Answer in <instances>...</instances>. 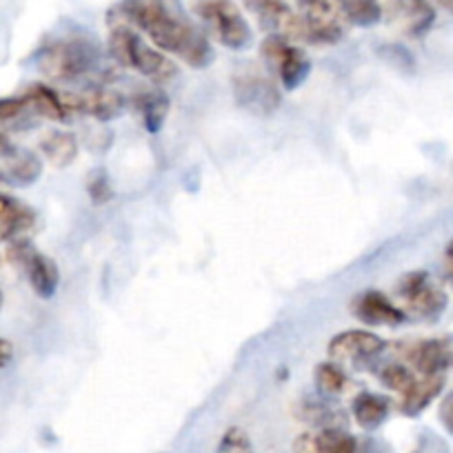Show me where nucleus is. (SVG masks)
<instances>
[{"instance_id":"obj_1","label":"nucleus","mask_w":453,"mask_h":453,"mask_svg":"<svg viewBox=\"0 0 453 453\" xmlns=\"http://www.w3.org/2000/svg\"><path fill=\"white\" fill-rule=\"evenodd\" d=\"M119 16L125 25L141 29L160 51L178 56L189 67L203 69L211 63L207 36L172 14L165 0H123Z\"/></svg>"},{"instance_id":"obj_2","label":"nucleus","mask_w":453,"mask_h":453,"mask_svg":"<svg viewBox=\"0 0 453 453\" xmlns=\"http://www.w3.org/2000/svg\"><path fill=\"white\" fill-rule=\"evenodd\" d=\"M109 51H111L116 63L142 73L154 85H163L176 76V65L163 51L142 41L134 32V27L125 23H119L109 34Z\"/></svg>"},{"instance_id":"obj_3","label":"nucleus","mask_w":453,"mask_h":453,"mask_svg":"<svg viewBox=\"0 0 453 453\" xmlns=\"http://www.w3.org/2000/svg\"><path fill=\"white\" fill-rule=\"evenodd\" d=\"M189 5L220 45L242 50L251 42L250 23L234 0H189Z\"/></svg>"},{"instance_id":"obj_4","label":"nucleus","mask_w":453,"mask_h":453,"mask_svg":"<svg viewBox=\"0 0 453 453\" xmlns=\"http://www.w3.org/2000/svg\"><path fill=\"white\" fill-rule=\"evenodd\" d=\"M96 65V47L82 38H69L45 47L38 67L51 81H76Z\"/></svg>"},{"instance_id":"obj_5","label":"nucleus","mask_w":453,"mask_h":453,"mask_svg":"<svg viewBox=\"0 0 453 453\" xmlns=\"http://www.w3.org/2000/svg\"><path fill=\"white\" fill-rule=\"evenodd\" d=\"M300 41L334 45L345 34V14L335 0H298Z\"/></svg>"},{"instance_id":"obj_6","label":"nucleus","mask_w":453,"mask_h":453,"mask_svg":"<svg viewBox=\"0 0 453 453\" xmlns=\"http://www.w3.org/2000/svg\"><path fill=\"white\" fill-rule=\"evenodd\" d=\"M260 50H263L265 60H267L269 67L278 73L280 85L285 87L287 91L298 89V87L307 81L309 72H311V60L304 54V50L291 45L289 38L272 34V36L265 38Z\"/></svg>"},{"instance_id":"obj_7","label":"nucleus","mask_w":453,"mask_h":453,"mask_svg":"<svg viewBox=\"0 0 453 453\" xmlns=\"http://www.w3.org/2000/svg\"><path fill=\"white\" fill-rule=\"evenodd\" d=\"M7 258L14 265H19L20 269H25V273H27L29 278V285L36 291L38 298H54V294L58 291L60 285V272L58 267H56L54 260L34 250L32 242L27 241L12 242L10 250H7Z\"/></svg>"},{"instance_id":"obj_8","label":"nucleus","mask_w":453,"mask_h":453,"mask_svg":"<svg viewBox=\"0 0 453 453\" xmlns=\"http://www.w3.org/2000/svg\"><path fill=\"white\" fill-rule=\"evenodd\" d=\"M385 349V340L376 334H369L363 329L342 331L329 342L331 363L340 365H365L380 356Z\"/></svg>"},{"instance_id":"obj_9","label":"nucleus","mask_w":453,"mask_h":453,"mask_svg":"<svg viewBox=\"0 0 453 453\" xmlns=\"http://www.w3.org/2000/svg\"><path fill=\"white\" fill-rule=\"evenodd\" d=\"M398 294L409 304L413 313L425 318H434L447 307V296L442 289L431 285L426 272H413L404 276L398 285Z\"/></svg>"},{"instance_id":"obj_10","label":"nucleus","mask_w":453,"mask_h":453,"mask_svg":"<svg viewBox=\"0 0 453 453\" xmlns=\"http://www.w3.org/2000/svg\"><path fill=\"white\" fill-rule=\"evenodd\" d=\"M65 104H67L69 113L81 111L87 116H94L100 123L113 120L116 116L125 111V98L113 89H89L85 94H67L65 96Z\"/></svg>"},{"instance_id":"obj_11","label":"nucleus","mask_w":453,"mask_h":453,"mask_svg":"<svg viewBox=\"0 0 453 453\" xmlns=\"http://www.w3.org/2000/svg\"><path fill=\"white\" fill-rule=\"evenodd\" d=\"M351 311L360 322L369 326H395L404 322V311L395 307L380 291H365L351 304Z\"/></svg>"},{"instance_id":"obj_12","label":"nucleus","mask_w":453,"mask_h":453,"mask_svg":"<svg viewBox=\"0 0 453 453\" xmlns=\"http://www.w3.org/2000/svg\"><path fill=\"white\" fill-rule=\"evenodd\" d=\"M251 14L260 25L285 38H300V23L296 12L287 5V0H245Z\"/></svg>"},{"instance_id":"obj_13","label":"nucleus","mask_w":453,"mask_h":453,"mask_svg":"<svg viewBox=\"0 0 453 453\" xmlns=\"http://www.w3.org/2000/svg\"><path fill=\"white\" fill-rule=\"evenodd\" d=\"M413 369L422 376H442L453 365V349L447 338L422 340L409 351Z\"/></svg>"},{"instance_id":"obj_14","label":"nucleus","mask_w":453,"mask_h":453,"mask_svg":"<svg viewBox=\"0 0 453 453\" xmlns=\"http://www.w3.org/2000/svg\"><path fill=\"white\" fill-rule=\"evenodd\" d=\"M236 100L254 113H272L280 104V94L276 85L265 81L263 76L250 73V76L236 78Z\"/></svg>"},{"instance_id":"obj_15","label":"nucleus","mask_w":453,"mask_h":453,"mask_svg":"<svg viewBox=\"0 0 453 453\" xmlns=\"http://www.w3.org/2000/svg\"><path fill=\"white\" fill-rule=\"evenodd\" d=\"M385 10L403 20L409 36H422L435 20L429 0H385Z\"/></svg>"},{"instance_id":"obj_16","label":"nucleus","mask_w":453,"mask_h":453,"mask_svg":"<svg viewBox=\"0 0 453 453\" xmlns=\"http://www.w3.org/2000/svg\"><path fill=\"white\" fill-rule=\"evenodd\" d=\"M25 103L29 109L42 116L47 120H56V123H67V119L72 116L65 104L63 94H58L56 89L47 85H29L23 94Z\"/></svg>"},{"instance_id":"obj_17","label":"nucleus","mask_w":453,"mask_h":453,"mask_svg":"<svg viewBox=\"0 0 453 453\" xmlns=\"http://www.w3.org/2000/svg\"><path fill=\"white\" fill-rule=\"evenodd\" d=\"M34 225V211L19 200L0 194V242L14 241Z\"/></svg>"},{"instance_id":"obj_18","label":"nucleus","mask_w":453,"mask_h":453,"mask_svg":"<svg viewBox=\"0 0 453 453\" xmlns=\"http://www.w3.org/2000/svg\"><path fill=\"white\" fill-rule=\"evenodd\" d=\"M442 387V376H422L420 380L416 378V382L403 394V413H407V416H418V413H422L429 407L431 400L438 398Z\"/></svg>"},{"instance_id":"obj_19","label":"nucleus","mask_w":453,"mask_h":453,"mask_svg":"<svg viewBox=\"0 0 453 453\" xmlns=\"http://www.w3.org/2000/svg\"><path fill=\"white\" fill-rule=\"evenodd\" d=\"M136 109L141 113L142 125L150 134H158L163 129L169 113V96L160 89L142 91L136 96Z\"/></svg>"},{"instance_id":"obj_20","label":"nucleus","mask_w":453,"mask_h":453,"mask_svg":"<svg viewBox=\"0 0 453 453\" xmlns=\"http://www.w3.org/2000/svg\"><path fill=\"white\" fill-rule=\"evenodd\" d=\"M354 418L363 429L373 431L387 420L389 416V400L382 398L378 394H369V391H363L354 398Z\"/></svg>"},{"instance_id":"obj_21","label":"nucleus","mask_w":453,"mask_h":453,"mask_svg":"<svg viewBox=\"0 0 453 453\" xmlns=\"http://www.w3.org/2000/svg\"><path fill=\"white\" fill-rule=\"evenodd\" d=\"M41 151L47 156L54 167L63 169L76 160L78 156V141L73 134L67 132H50L41 138Z\"/></svg>"},{"instance_id":"obj_22","label":"nucleus","mask_w":453,"mask_h":453,"mask_svg":"<svg viewBox=\"0 0 453 453\" xmlns=\"http://www.w3.org/2000/svg\"><path fill=\"white\" fill-rule=\"evenodd\" d=\"M345 19L358 27H372L385 14V0H335Z\"/></svg>"},{"instance_id":"obj_23","label":"nucleus","mask_w":453,"mask_h":453,"mask_svg":"<svg viewBox=\"0 0 453 453\" xmlns=\"http://www.w3.org/2000/svg\"><path fill=\"white\" fill-rule=\"evenodd\" d=\"M313 453H365L358 440L342 429H325L311 438Z\"/></svg>"},{"instance_id":"obj_24","label":"nucleus","mask_w":453,"mask_h":453,"mask_svg":"<svg viewBox=\"0 0 453 453\" xmlns=\"http://www.w3.org/2000/svg\"><path fill=\"white\" fill-rule=\"evenodd\" d=\"M10 160V169L5 172L10 182H16V185H32V182H36L41 178L42 163L38 160V156L29 154V151H16Z\"/></svg>"},{"instance_id":"obj_25","label":"nucleus","mask_w":453,"mask_h":453,"mask_svg":"<svg viewBox=\"0 0 453 453\" xmlns=\"http://www.w3.org/2000/svg\"><path fill=\"white\" fill-rule=\"evenodd\" d=\"M316 382L318 389L326 395H340L349 389V378L335 363H322L316 367Z\"/></svg>"},{"instance_id":"obj_26","label":"nucleus","mask_w":453,"mask_h":453,"mask_svg":"<svg viewBox=\"0 0 453 453\" xmlns=\"http://www.w3.org/2000/svg\"><path fill=\"white\" fill-rule=\"evenodd\" d=\"M380 382L385 387H389L391 391H398L400 395L409 389V387L416 382L411 369H407L404 365H387L380 372Z\"/></svg>"},{"instance_id":"obj_27","label":"nucleus","mask_w":453,"mask_h":453,"mask_svg":"<svg viewBox=\"0 0 453 453\" xmlns=\"http://www.w3.org/2000/svg\"><path fill=\"white\" fill-rule=\"evenodd\" d=\"M216 453H254V447L247 431H242L241 426H232L222 434Z\"/></svg>"},{"instance_id":"obj_28","label":"nucleus","mask_w":453,"mask_h":453,"mask_svg":"<svg viewBox=\"0 0 453 453\" xmlns=\"http://www.w3.org/2000/svg\"><path fill=\"white\" fill-rule=\"evenodd\" d=\"M87 194H89L91 203L94 204H104L111 200L113 191H111V185H109V178L104 169H96V172L91 173L89 180H87Z\"/></svg>"},{"instance_id":"obj_29","label":"nucleus","mask_w":453,"mask_h":453,"mask_svg":"<svg viewBox=\"0 0 453 453\" xmlns=\"http://www.w3.org/2000/svg\"><path fill=\"white\" fill-rule=\"evenodd\" d=\"M27 109L25 98H0V123H10V120L19 119L20 113Z\"/></svg>"},{"instance_id":"obj_30","label":"nucleus","mask_w":453,"mask_h":453,"mask_svg":"<svg viewBox=\"0 0 453 453\" xmlns=\"http://www.w3.org/2000/svg\"><path fill=\"white\" fill-rule=\"evenodd\" d=\"M438 416H440V422H442L444 429H447L449 434L453 435V391L442 398V403H440Z\"/></svg>"},{"instance_id":"obj_31","label":"nucleus","mask_w":453,"mask_h":453,"mask_svg":"<svg viewBox=\"0 0 453 453\" xmlns=\"http://www.w3.org/2000/svg\"><path fill=\"white\" fill-rule=\"evenodd\" d=\"M12 360H14V347L10 340L0 338V369H5Z\"/></svg>"},{"instance_id":"obj_32","label":"nucleus","mask_w":453,"mask_h":453,"mask_svg":"<svg viewBox=\"0 0 453 453\" xmlns=\"http://www.w3.org/2000/svg\"><path fill=\"white\" fill-rule=\"evenodd\" d=\"M16 151H19V150H16L14 142L10 141V136L0 132V158H12Z\"/></svg>"},{"instance_id":"obj_33","label":"nucleus","mask_w":453,"mask_h":453,"mask_svg":"<svg viewBox=\"0 0 453 453\" xmlns=\"http://www.w3.org/2000/svg\"><path fill=\"white\" fill-rule=\"evenodd\" d=\"M418 453H447V447L438 438H431L429 444H422Z\"/></svg>"},{"instance_id":"obj_34","label":"nucleus","mask_w":453,"mask_h":453,"mask_svg":"<svg viewBox=\"0 0 453 453\" xmlns=\"http://www.w3.org/2000/svg\"><path fill=\"white\" fill-rule=\"evenodd\" d=\"M435 3H438V5L442 7V10L451 12V14H453V0H435Z\"/></svg>"},{"instance_id":"obj_35","label":"nucleus","mask_w":453,"mask_h":453,"mask_svg":"<svg viewBox=\"0 0 453 453\" xmlns=\"http://www.w3.org/2000/svg\"><path fill=\"white\" fill-rule=\"evenodd\" d=\"M447 263H453V241L447 245Z\"/></svg>"},{"instance_id":"obj_36","label":"nucleus","mask_w":453,"mask_h":453,"mask_svg":"<svg viewBox=\"0 0 453 453\" xmlns=\"http://www.w3.org/2000/svg\"><path fill=\"white\" fill-rule=\"evenodd\" d=\"M0 182H10V178H7L3 172H0Z\"/></svg>"},{"instance_id":"obj_37","label":"nucleus","mask_w":453,"mask_h":453,"mask_svg":"<svg viewBox=\"0 0 453 453\" xmlns=\"http://www.w3.org/2000/svg\"><path fill=\"white\" fill-rule=\"evenodd\" d=\"M449 278L453 280V263H449Z\"/></svg>"},{"instance_id":"obj_38","label":"nucleus","mask_w":453,"mask_h":453,"mask_svg":"<svg viewBox=\"0 0 453 453\" xmlns=\"http://www.w3.org/2000/svg\"><path fill=\"white\" fill-rule=\"evenodd\" d=\"M0 307H3V291H0Z\"/></svg>"}]
</instances>
